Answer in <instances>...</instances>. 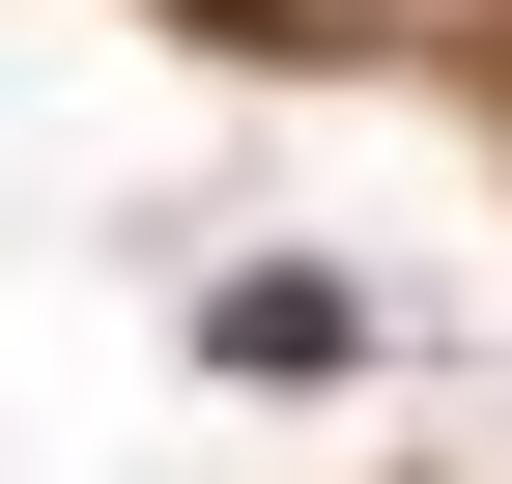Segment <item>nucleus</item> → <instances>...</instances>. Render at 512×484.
<instances>
[{
	"label": "nucleus",
	"instance_id": "1",
	"mask_svg": "<svg viewBox=\"0 0 512 484\" xmlns=\"http://www.w3.org/2000/svg\"><path fill=\"white\" fill-rule=\"evenodd\" d=\"M200 342H228V371H256V399H313V371H370V285H228V314H200Z\"/></svg>",
	"mask_w": 512,
	"mask_h": 484
}]
</instances>
